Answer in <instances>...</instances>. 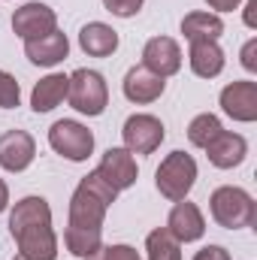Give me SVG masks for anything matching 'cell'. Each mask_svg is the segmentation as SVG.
I'll use <instances>...</instances> for the list:
<instances>
[{
    "instance_id": "6da1fadb",
    "label": "cell",
    "mask_w": 257,
    "mask_h": 260,
    "mask_svg": "<svg viewBox=\"0 0 257 260\" xmlns=\"http://www.w3.org/2000/svg\"><path fill=\"white\" fill-rule=\"evenodd\" d=\"M115 197L118 191L109 188L97 176V170L79 182V188L73 191V200H70V224L64 233L70 254L85 260L103 245V218H106V209L115 203Z\"/></svg>"
},
{
    "instance_id": "7a4b0ae2",
    "label": "cell",
    "mask_w": 257,
    "mask_h": 260,
    "mask_svg": "<svg viewBox=\"0 0 257 260\" xmlns=\"http://www.w3.org/2000/svg\"><path fill=\"white\" fill-rule=\"evenodd\" d=\"M9 230L18 242L21 257L27 260H55L58 236L52 230V209L43 197H24L15 203L9 215Z\"/></svg>"
},
{
    "instance_id": "3957f363",
    "label": "cell",
    "mask_w": 257,
    "mask_h": 260,
    "mask_svg": "<svg viewBox=\"0 0 257 260\" xmlns=\"http://www.w3.org/2000/svg\"><path fill=\"white\" fill-rule=\"evenodd\" d=\"M212 218L224 227V230H242L254 224V200L248 191L224 185L212 194Z\"/></svg>"
},
{
    "instance_id": "277c9868",
    "label": "cell",
    "mask_w": 257,
    "mask_h": 260,
    "mask_svg": "<svg viewBox=\"0 0 257 260\" xmlns=\"http://www.w3.org/2000/svg\"><path fill=\"white\" fill-rule=\"evenodd\" d=\"M67 97H70V106L76 112L94 118V115H103V109L109 103V88H106V82H103V76L97 70H85L82 67V70H76L70 76Z\"/></svg>"
},
{
    "instance_id": "5b68a950",
    "label": "cell",
    "mask_w": 257,
    "mask_h": 260,
    "mask_svg": "<svg viewBox=\"0 0 257 260\" xmlns=\"http://www.w3.org/2000/svg\"><path fill=\"white\" fill-rule=\"evenodd\" d=\"M154 182H157V191L167 200H173V203L185 200L188 191L194 188V182H197V164H194V157L185 154V151L167 154L164 164L154 173Z\"/></svg>"
},
{
    "instance_id": "8992f818",
    "label": "cell",
    "mask_w": 257,
    "mask_h": 260,
    "mask_svg": "<svg viewBox=\"0 0 257 260\" xmlns=\"http://www.w3.org/2000/svg\"><path fill=\"white\" fill-rule=\"evenodd\" d=\"M49 145L67 160H85L94 151V133L79 121H55L49 130Z\"/></svg>"
},
{
    "instance_id": "52a82bcc",
    "label": "cell",
    "mask_w": 257,
    "mask_h": 260,
    "mask_svg": "<svg viewBox=\"0 0 257 260\" xmlns=\"http://www.w3.org/2000/svg\"><path fill=\"white\" fill-rule=\"evenodd\" d=\"M12 30H15V37H21L24 43H27V40H40V37L58 30V15H55L52 6H46V3H40V0L24 3V6L15 9V15H12Z\"/></svg>"
},
{
    "instance_id": "ba28073f",
    "label": "cell",
    "mask_w": 257,
    "mask_h": 260,
    "mask_svg": "<svg viewBox=\"0 0 257 260\" xmlns=\"http://www.w3.org/2000/svg\"><path fill=\"white\" fill-rule=\"evenodd\" d=\"M121 136H124V148L130 154H151L164 142L167 133H164L160 118H154V115H130L124 121Z\"/></svg>"
},
{
    "instance_id": "9c48e42d",
    "label": "cell",
    "mask_w": 257,
    "mask_h": 260,
    "mask_svg": "<svg viewBox=\"0 0 257 260\" xmlns=\"http://www.w3.org/2000/svg\"><path fill=\"white\" fill-rule=\"evenodd\" d=\"M142 67L151 70L160 79L179 73L182 70V49H179V43L170 40V37H151L145 43V49H142Z\"/></svg>"
},
{
    "instance_id": "30bf717a",
    "label": "cell",
    "mask_w": 257,
    "mask_h": 260,
    "mask_svg": "<svg viewBox=\"0 0 257 260\" xmlns=\"http://www.w3.org/2000/svg\"><path fill=\"white\" fill-rule=\"evenodd\" d=\"M37 157V142L24 130H9L0 136V167L9 173H21L34 164Z\"/></svg>"
},
{
    "instance_id": "8fae6325",
    "label": "cell",
    "mask_w": 257,
    "mask_h": 260,
    "mask_svg": "<svg viewBox=\"0 0 257 260\" xmlns=\"http://www.w3.org/2000/svg\"><path fill=\"white\" fill-rule=\"evenodd\" d=\"M97 176L109 188H115L121 194V191H127L130 185L136 182V160H133V154L127 148H109L103 154L100 167H97Z\"/></svg>"
},
{
    "instance_id": "7c38bea8",
    "label": "cell",
    "mask_w": 257,
    "mask_h": 260,
    "mask_svg": "<svg viewBox=\"0 0 257 260\" xmlns=\"http://www.w3.org/2000/svg\"><path fill=\"white\" fill-rule=\"evenodd\" d=\"M221 106L236 121H254L257 118V82H233L221 91Z\"/></svg>"
},
{
    "instance_id": "4fadbf2b",
    "label": "cell",
    "mask_w": 257,
    "mask_h": 260,
    "mask_svg": "<svg viewBox=\"0 0 257 260\" xmlns=\"http://www.w3.org/2000/svg\"><path fill=\"white\" fill-rule=\"evenodd\" d=\"M206 154H209V160H212L218 170H233V167H239V164L245 160L248 142H245V136H239V133L221 130V133L206 145Z\"/></svg>"
},
{
    "instance_id": "5bb4252c",
    "label": "cell",
    "mask_w": 257,
    "mask_h": 260,
    "mask_svg": "<svg viewBox=\"0 0 257 260\" xmlns=\"http://www.w3.org/2000/svg\"><path fill=\"white\" fill-rule=\"evenodd\" d=\"M167 230L179 239V242H197L203 233H206V221L200 215V209L188 203V200H179L167 218Z\"/></svg>"
},
{
    "instance_id": "9a60e30c",
    "label": "cell",
    "mask_w": 257,
    "mask_h": 260,
    "mask_svg": "<svg viewBox=\"0 0 257 260\" xmlns=\"http://www.w3.org/2000/svg\"><path fill=\"white\" fill-rule=\"evenodd\" d=\"M67 52H70V40H67V34H61V30H52V34H46V37H40V40H27V43H24L27 61L37 64V67L61 64L67 58Z\"/></svg>"
},
{
    "instance_id": "2e32d148",
    "label": "cell",
    "mask_w": 257,
    "mask_h": 260,
    "mask_svg": "<svg viewBox=\"0 0 257 260\" xmlns=\"http://www.w3.org/2000/svg\"><path fill=\"white\" fill-rule=\"evenodd\" d=\"M164 88H167V82L145 67H133L124 76V97L130 103H154L164 94Z\"/></svg>"
},
{
    "instance_id": "e0dca14e",
    "label": "cell",
    "mask_w": 257,
    "mask_h": 260,
    "mask_svg": "<svg viewBox=\"0 0 257 260\" xmlns=\"http://www.w3.org/2000/svg\"><path fill=\"white\" fill-rule=\"evenodd\" d=\"M79 46L91 58H109L118 49V34L103 21H91L79 30Z\"/></svg>"
},
{
    "instance_id": "ac0fdd59",
    "label": "cell",
    "mask_w": 257,
    "mask_h": 260,
    "mask_svg": "<svg viewBox=\"0 0 257 260\" xmlns=\"http://www.w3.org/2000/svg\"><path fill=\"white\" fill-rule=\"evenodd\" d=\"M191 70L200 79H215L224 70V52L215 40H191Z\"/></svg>"
},
{
    "instance_id": "d6986e66",
    "label": "cell",
    "mask_w": 257,
    "mask_h": 260,
    "mask_svg": "<svg viewBox=\"0 0 257 260\" xmlns=\"http://www.w3.org/2000/svg\"><path fill=\"white\" fill-rule=\"evenodd\" d=\"M67 91H70V76L52 73V76L40 79L37 88H34V94H30V106H34V112H52V109L67 97Z\"/></svg>"
},
{
    "instance_id": "ffe728a7",
    "label": "cell",
    "mask_w": 257,
    "mask_h": 260,
    "mask_svg": "<svg viewBox=\"0 0 257 260\" xmlns=\"http://www.w3.org/2000/svg\"><path fill=\"white\" fill-rule=\"evenodd\" d=\"M182 34L188 40H218L224 34V21L212 12H191L182 21Z\"/></svg>"
},
{
    "instance_id": "44dd1931",
    "label": "cell",
    "mask_w": 257,
    "mask_h": 260,
    "mask_svg": "<svg viewBox=\"0 0 257 260\" xmlns=\"http://www.w3.org/2000/svg\"><path fill=\"white\" fill-rule=\"evenodd\" d=\"M145 251H148V260H182L179 239H176L167 227H157V230L148 233V239H145Z\"/></svg>"
},
{
    "instance_id": "7402d4cb",
    "label": "cell",
    "mask_w": 257,
    "mask_h": 260,
    "mask_svg": "<svg viewBox=\"0 0 257 260\" xmlns=\"http://www.w3.org/2000/svg\"><path fill=\"white\" fill-rule=\"evenodd\" d=\"M221 121L212 115V112H203V115H197L191 121V127H188V139H191L194 145H200V148H206L218 133H221Z\"/></svg>"
},
{
    "instance_id": "603a6c76",
    "label": "cell",
    "mask_w": 257,
    "mask_h": 260,
    "mask_svg": "<svg viewBox=\"0 0 257 260\" xmlns=\"http://www.w3.org/2000/svg\"><path fill=\"white\" fill-rule=\"evenodd\" d=\"M18 100H21V91H18L15 76H9L6 70H0V106L3 109H15Z\"/></svg>"
},
{
    "instance_id": "cb8c5ba5",
    "label": "cell",
    "mask_w": 257,
    "mask_h": 260,
    "mask_svg": "<svg viewBox=\"0 0 257 260\" xmlns=\"http://www.w3.org/2000/svg\"><path fill=\"white\" fill-rule=\"evenodd\" d=\"M85 260H142V257L130 245H100L91 257H85Z\"/></svg>"
},
{
    "instance_id": "d4e9b609",
    "label": "cell",
    "mask_w": 257,
    "mask_h": 260,
    "mask_svg": "<svg viewBox=\"0 0 257 260\" xmlns=\"http://www.w3.org/2000/svg\"><path fill=\"white\" fill-rule=\"evenodd\" d=\"M142 3H145V0H103V6H106L112 15H118V18L136 15V12L142 9Z\"/></svg>"
},
{
    "instance_id": "484cf974",
    "label": "cell",
    "mask_w": 257,
    "mask_h": 260,
    "mask_svg": "<svg viewBox=\"0 0 257 260\" xmlns=\"http://www.w3.org/2000/svg\"><path fill=\"white\" fill-rule=\"evenodd\" d=\"M194 260H230V251L221 248V245H206L194 254Z\"/></svg>"
},
{
    "instance_id": "4316f807",
    "label": "cell",
    "mask_w": 257,
    "mask_h": 260,
    "mask_svg": "<svg viewBox=\"0 0 257 260\" xmlns=\"http://www.w3.org/2000/svg\"><path fill=\"white\" fill-rule=\"evenodd\" d=\"M254 52H257V40H248L245 49H242V67H245V70H257Z\"/></svg>"
},
{
    "instance_id": "83f0119b",
    "label": "cell",
    "mask_w": 257,
    "mask_h": 260,
    "mask_svg": "<svg viewBox=\"0 0 257 260\" xmlns=\"http://www.w3.org/2000/svg\"><path fill=\"white\" fill-rule=\"evenodd\" d=\"M212 9H218V12H230V9H236L242 0H206Z\"/></svg>"
},
{
    "instance_id": "f1b7e54d",
    "label": "cell",
    "mask_w": 257,
    "mask_h": 260,
    "mask_svg": "<svg viewBox=\"0 0 257 260\" xmlns=\"http://www.w3.org/2000/svg\"><path fill=\"white\" fill-rule=\"evenodd\" d=\"M6 206H9V188H6V182L0 179V212H3Z\"/></svg>"
},
{
    "instance_id": "f546056e",
    "label": "cell",
    "mask_w": 257,
    "mask_h": 260,
    "mask_svg": "<svg viewBox=\"0 0 257 260\" xmlns=\"http://www.w3.org/2000/svg\"><path fill=\"white\" fill-rule=\"evenodd\" d=\"M254 9H257V0H251L248 3V12H245V24L248 27H254Z\"/></svg>"
},
{
    "instance_id": "4dcf8cb0",
    "label": "cell",
    "mask_w": 257,
    "mask_h": 260,
    "mask_svg": "<svg viewBox=\"0 0 257 260\" xmlns=\"http://www.w3.org/2000/svg\"><path fill=\"white\" fill-rule=\"evenodd\" d=\"M15 260H27V257H21V254H18V257H15Z\"/></svg>"
}]
</instances>
